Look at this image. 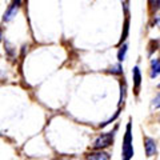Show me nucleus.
<instances>
[{
  "instance_id": "nucleus-11",
  "label": "nucleus",
  "mask_w": 160,
  "mask_h": 160,
  "mask_svg": "<svg viewBox=\"0 0 160 160\" xmlns=\"http://www.w3.org/2000/svg\"><path fill=\"white\" fill-rule=\"evenodd\" d=\"M109 72H112V73H116V75H120V73H123V69H122V66L120 64H118V66H113L111 69H109Z\"/></svg>"
},
{
  "instance_id": "nucleus-6",
  "label": "nucleus",
  "mask_w": 160,
  "mask_h": 160,
  "mask_svg": "<svg viewBox=\"0 0 160 160\" xmlns=\"http://www.w3.org/2000/svg\"><path fill=\"white\" fill-rule=\"evenodd\" d=\"M87 160H109V155L103 151L91 152L87 155Z\"/></svg>"
},
{
  "instance_id": "nucleus-1",
  "label": "nucleus",
  "mask_w": 160,
  "mask_h": 160,
  "mask_svg": "<svg viewBox=\"0 0 160 160\" xmlns=\"http://www.w3.org/2000/svg\"><path fill=\"white\" fill-rule=\"evenodd\" d=\"M133 156V147H132V133H131V120L127 124V131L124 135L123 147H122V158L123 160H131Z\"/></svg>"
},
{
  "instance_id": "nucleus-4",
  "label": "nucleus",
  "mask_w": 160,
  "mask_h": 160,
  "mask_svg": "<svg viewBox=\"0 0 160 160\" xmlns=\"http://www.w3.org/2000/svg\"><path fill=\"white\" fill-rule=\"evenodd\" d=\"M144 148H146V153H147V158H151L156 153L158 148H156V142L152 139V138H148L146 136L144 138Z\"/></svg>"
},
{
  "instance_id": "nucleus-2",
  "label": "nucleus",
  "mask_w": 160,
  "mask_h": 160,
  "mask_svg": "<svg viewBox=\"0 0 160 160\" xmlns=\"http://www.w3.org/2000/svg\"><path fill=\"white\" fill-rule=\"evenodd\" d=\"M113 136H115V132H107V133L100 135V136L93 142L92 148L93 149H103V148L109 147L113 142Z\"/></svg>"
},
{
  "instance_id": "nucleus-3",
  "label": "nucleus",
  "mask_w": 160,
  "mask_h": 160,
  "mask_svg": "<svg viewBox=\"0 0 160 160\" xmlns=\"http://www.w3.org/2000/svg\"><path fill=\"white\" fill-rule=\"evenodd\" d=\"M20 3H22V0H13V3L8 7L6 13H4V18H3L4 22H9L13 16H16V12H18L19 7H20Z\"/></svg>"
},
{
  "instance_id": "nucleus-8",
  "label": "nucleus",
  "mask_w": 160,
  "mask_h": 160,
  "mask_svg": "<svg viewBox=\"0 0 160 160\" xmlns=\"http://www.w3.org/2000/svg\"><path fill=\"white\" fill-rule=\"evenodd\" d=\"M129 22H128V19L126 20V23H124V31H123V33H122V39H120V42H119V44H122L124 40L127 39V36H128V29H129Z\"/></svg>"
},
{
  "instance_id": "nucleus-12",
  "label": "nucleus",
  "mask_w": 160,
  "mask_h": 160,
  "mask_svg": "<svg viewBox=\"0 0 160 160\" xmlns=\"http://www.w3.org/2000/svg\"><path fill=\"white\" fill-rule=\"evenodd\" d=\"M152 107L160 108V95H156V96H155V99L152 100Z\"/></svg>"
},
{
  "instance_id": "nucleus-5",
  "label": "nucleus",
  "mask_w": 160,
  "mask_h": 160,
  "mask_svg": "<svg viewBox=\"0 0 160 160\" xmlns=\"http://www.w3.org/2000/svg\"><path fill=\"white\" fill-rule=\"evenodd\" d=\"M132 76H133V86H135V92H139V87H140V83H142V73H140V69L139 67H133V71H132Z\"/></svg>"
},
{
  "instance_id": "nucleus-7",
  "label": "nucleus",
  "mask_w": 160,
  "mask_h": 160,
  "mask_svg": "<svg viewBox=\"0 0 160 160\" xmlns=\"http://www.w3.org/2000/svg\"><path fill=\"white\" fill-rule=\"evenodd\" d=\"M160 73V59H155L151 62V78H156Z\"/></svg>"
},
{
  "instance_id": "nucleus-10",
  "label": "nucleus",
  "mask_w": 160,
  "mask_h": 160,
  "mask_svg": "<svg viewBox=\"0 0 160 160\" xmlns=\"http://www.w3.org/2000/svg\"><path fill=\"white\" fill-rule=\"evenodd\" d=\"M126 100V82L122 83V93H120V104L124 103Z\"/></svg>"
},
{
  "instance_id": "nucleus-9",
  "label": "nucleus",
  "mask_w": 160,
  "mask_h": 160,
  "mask_svg": "<svg viewBox=\"0 0 160 160\" xmlns=\"http://www.w3.org/2000/svg\"><path fill=\"white\" fill-rule=\"evenodd\" d=\"M126 53H127V46H126V44H123V47L119 49V53H118L119 62H123V60L126 59Z\"/></svg>"
},
{
  "instance_id": "nucleus-13",
  "label": "nucleus",
  "mask_w": 160,
  "mask_h": 160,
  "mask_svg": "<svg viewBox=\"0 0 160 160\" xmlns=\"http://www.w3.org/2000/svg\"><path fill=\"white\" fill-rule=\"evenodd\" d=\"M159 89H160V84H159Z\"/></svg>"
}]
</instances>
